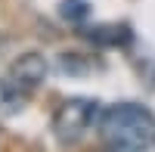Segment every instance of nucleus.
Here are the masks:
<instances>
[{"label": "nucleus", "mask_w": 155, "mask_h": 152, "mask_svg": "<svg viewBox=\"0 0 155 152\" xmlns=\"http://www.w3.org/2000/svg\"><path fill=\"white\" fill-rule=\"evenodd\" d=\"M59 16L65 22H71V25H81L90 16V3L87 0H62L59 3Z\"/></svg>", "instance_id": "obj_5"}, {"label": "nucleus", "mask_w": 155, "mask_h": 152, "mask_svg": "<svg viewBox=\"0 0 155 152\" xmlns=\"http://www.w3.org/2000/svg\"><path fill=\"white\" fill-rule=\"evenodd\" d=\"M96 134L112 149L146 152L155 146V115L140 103H115L99 112Z\"/></svg>", "instance_id": "obj_1"}, {"label": "nucleus", "mask_w": 155, "mask_h": 152, "mask_svg": "<svg viewBox=\"0 0 155 152\" xmlns=\"http://www.w3.org/2000/svg\"><path fill=\"white\" fill-rule=\"evenodd\" d=\"M90 41L96 44H124L127 37H130V31H127V25H106V28H90Z\"/></svg>", "instance_id": "obj_4"}, {"label": "nucleus", "mask_w": 155, "mask_h": 152, "mask_svg": "<svg viewBox=\"0 0 155 152\" xmlns=\"http://www.w3.org/2000/svg\"><path fill=\"white\" fill-rule=\"evenodd\" d=\"M99 103L96 99H84V96H71L62 99L53 112V134L59 143H78L81 137L99 124Z\"/></svg>", "instance_id": "obj_3"}, {"label": "nucleus", "mask_w": 155, "mask_h": 152, "mask_svg": "<svg viewBox=\"0 0 155 152\" xmlns=\"http://www.w3.org/2000/svg\"><path fill=\"white\" fill-rule=\"evenodd\" d=\"M47 59L41 53H25L19 56L12 65L3 71V81H0V103L3 112H16L28 103V96L47 81Z\"/></svg>", "instance_id": "obj_2"}, {"label": "nucleus", "mask_w": 155, "mask_h": 152, "mask_svg": "<svg viewBox=\"0 0 155 152\" xmlns=\"http://www.w3.org/2000/svg\"><path fill=\"white\" fill-rule=\"evenodd\" d=\"M112 152H127V149H112Z\"/></svg>", "instance_id": "obj_6"}]
</instances>
